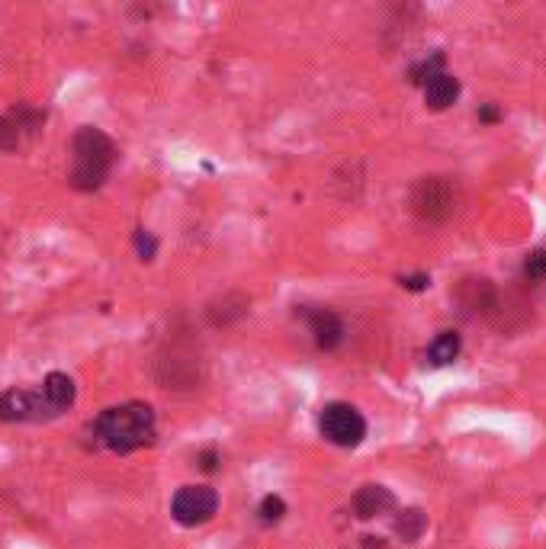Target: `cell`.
I'll use <instances>...</instances> for the list:
<instances>
[{"instance_id":"cell-1","label":"cell","mask_w":546,"mask_h":549,"mask_svg":"<svg viewBox=\"0 0 546 549\" xmlns=\"http://www.w3.org/2000/svg\"><path fill=\"white\" fill-rule=\"evenodd\" d=\"M97 444L113 453H132L155 440V411L145 402H126L100 411L94 421Z\"/></svg>"},{"instance_id":"cell-2","label":"cell","mask_w":546,"mask_h":549,"mask_svg":"<svg viewBox=\"0 0 546 549\" xmlns=\"http://www.w3.org/2000/svg\"><path fill=\"white\" fill-rule=\"evenodd\" d=\"M116 164V145L106 132L94 126H81L71 139L68 183L74 190H100Z\"/></svg>"},{"instance_id":"cell-3","label":"cell","mask_w":546,"mask_h":549,"mask_svg":"<svg viewBox=\"0 0 546 549\" xmlns=\"http://www.w3.org/2000/svg\"><path fill=\"white\" fill-rule=\"evenodd\" d=\"M460 193L450 177H421L412 187V209L424 222H447L457 212Z\"/></svg>"},{"instance_id":"cell-4","label":"cell","mask_w":546,"mask_h":549,"mask_svg":"<svg viewBox=\"0 0 546 549\" xmlns=\"http://www.w3.org/2000/svg\"><path fill=\"white\" fill-rule=\"evenodd\" d=\"M318 431H322L328 444L351 450V447H360L363 437H367V421H363V415L354 405L331 402L322 408V415H318Z\"/></svg>"},{"instance_id":"cell-5","label":"cell","mask_w":546,"mask_h":549,"mask_svg":"<svg viewBox=\"0 0 546 549\" xmlns=\"http://www.w3.org/2000/svg\"><path fill=\"white\" fill-rule=\"evenodd\" d=\"M219 511V495L209 485H184L171 501V517L180 527H200Z\"/></svg>"},{"instance_id":"cell-6","label":"cell","mask_w":546,"mask_h":549,"mask_svg":"<svg viewBox=\"0 0 546 549\" xmlns=\"http://www.w3.org/2000/svg\"><path fill=\"white\" fill-rule=\"evenodd\" d=\"M58 418L42 392L7 389L0 395V421H52Z\"/></svg>"},{"instance_id":"cell-7","label":"cell","mask_w":546,"mask_h":549,"mask_svg":"<svg viewBox=\"0 0 546 549\" xmlns=\"http://www.w3.org/2000/svg\"><path fill=\"white\" fill-rule=\"evenodd\" d=\"M306 318H309V331H312L318 350H335L344 341V325L335 312L315 309V312H306Z\"/></svg>"},{"instance_id":"cell-8","label":"cell","mask_w":546,"mask_h":549,"mask_svg":"<svg viewBox=\"0 0 546 549\" xmlns=\"http://www.w3.org/2000/svg\"><path fill=\"white\" fill-rule=\"evenodd\" d=\"M392 508H396V498H392V492L383 485H363L354 495V511H357V517H363V521H370V517H376V514H386Z\"/></svg>"},{"instance_id":"cell-9","label":"cell","mask_w":546,"mask_h":549,"mask_svg":"<svg viewBox=\"0 0 546 549\" xmlns=\"http://www.w3.org/2000/svg\"><path fill=\"white\" fill-rule=\"evenodd\" d=\"M42 395L45 402L52 405L55 415H62V411H68L74 399H78V389H74V379L68 373H49L42 383Z\"/></svg>"},{"instance_id":"cell-10","label":"cell","mask_w":546,"mask_h":549,"mask_svg":"<svg viewBox=\"0 0 546 549\" xmlns=\"http://www.w3.org/2000/svg\"><path fill=\"white\" fill-rule=\"evenodd\" d=\"M460 97V81L453 78V74H437V78H431L428 84H424V103L431 106V110H447V106H453Z\"/></svg>"},{"instance_id":"cell-11","label":"cell","mask_w":546,"mask_h":549,"mask_svg":"<svg viewBox=\"0 0 546 549\" xmlns=\"http://www.w3.org/2000/svg\"><path fill=\"white\" fill-rule=\"evenodd\" d=\"M460 347H463V341H460V334L457 331H441L437 338L431 341V347H428V360H431V366H450L453 360L460 357Z\"/></svg>"},{"instance_id":"cell-12","label":"cell","mask_w":546,"mask_h":549,"mask_svg":"<svg viewBox=\"0 0 546 549\" xmlns=\"http://www.w3.org/2000/svg\"><path fill=\"white\" fill-rule=\"evenodd\" d=\"M424 527H428V517H424L418 508H408V511H402L396 517V533H399L405 543H415L421 533H424Z\"/></svg>"},{"instance_id":"cell-13","label":"cell","mask_w":546,"mask_h":549,"mask_svg":"<svg viewBox=\"0 0 546 549\" xmlns=\"http://www.w3.org/2000/svg\"><path fill=\"white\" fill-rule=\"evenodd\" d=\"M437 74H444V55L441 52H434L431 58H424L421 65H415L412 71H408V81L424 87L431 78H437Z\"/></svg>"},{"instance_id":"cell-14","label":"cell","mask_w":546,"mask_h":549,"mask_svg":"<svg viewBox=\"0 0 546 549\" xmlns=\"http://www.w3.org/2000/svg\"><path fill=\"white\" fill-rule=\"evenodd\" d=\"M524 280L527 283H546V248H537L524 257Z\"/></svg>"},{"instance_id":"cell-15","label":"cell","mask_w":546,"mask_h":549,"mask_svg":"<svg viewBox=\"0 0 546 549\" xmlns=\"http://www.w3.org/2000/svg\"><path fill=\"white\" fill-rule=\"evenodd\" d=\"M257 514H261V524H280L286 514V501L280 495H267L261 501V508H257Z\"/></svg>"},{"instance_id":"cell-16","label":"cell","mask_w":546,"mask_h":549,"mask_svg":"<svg viewBox=\"0 0 546 549\" xmlns=\"http://www.w3.org/2000/svg\"><path fill=\"white\" fill-rule=\"evenodd\" d=\"M135 251H139L142 261H151V257H155V251H158V241L151 238L145 228H139V232H135Z\"/></svg>"},{"instance_id":"cell-17","label":"cell","mask_w":546,"mask_h":549,"mask_svg":"<svg viewBox=\"0 0 546 549\" xmlns=\"http://www.w3.org/2000/svg\"><path fill=\"white\" fill-rule=\"evenodd\" d=\"M399 286L408 289V293H421V289L431 286V277H428V273H415V277H399Z\"/></svg>"},{"instance_id":"cell-18","label":"cell","mask_w":546,"mask_h":549,"mask_svg":"<svg viewBox=\"0 0 546 549\" xmlns=\"http://www.w3.org/2000/svg\"><path fill=\"white\" fill-rule=\"evenodd\" d=\"M196 463H200V469H206V472H216L219 469V453L216 450H203L200 456H196Z\"/></svg>"},{"instance_id":"cell-19","label":"cell","mask_w":546,"mask_h":549,"mask_svg":"<svg viewBox=\"0 0 546 549\" xmlns=\"http://www.w3.org/2000/svg\"><path fill=\"white\" fill-rule=\"evenodd\" d=\"M482 119H485V122H495V119H498V110H495V106H485V110H482Z\"/></svg>"}]
</instances>
